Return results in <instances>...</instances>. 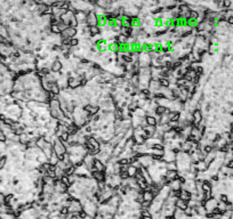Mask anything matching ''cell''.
Listing matches in <instances>:
<instances>
[{
    "mask_svg": "<svg viewBox=\"0 0 233 219\" xmlns=\"http://www.w3.org/2000/svg\"><path fill=\"white\" fill-rule=\"evenodd\" d=\"M137 62L141 67H151V63H152V58L150 56L149 53L142 52L141 54H138Z\"/></svg>",
    "mask_w": 233,
    "mask_h": 219,
    "instance_id": "cell-1",
    "label": "cell"
},
{
    "mask_svg": "<svg viewBox=\"0 0 233 219\" xmlns=\"http://www.w3.org/2000/svg\"><path fill=\"white\" fill-rule=\"evenodd\" d=\"M192 116H193L192 127L198 128L199 126H200V123L203 121V114H202V111H201L200 108H195V110L192 112Z\"/></svg>",
    "mask_w": 233,
    "mask_h": 219,
    "instance_id": "cell-2",
    "label": "cell"
},
{
    "mask_svg": "<svg viewBox=\"0 0 233 219\" xmlns=\"http://www.w3.org/2000/svg\"><path fill=\"white\" fill-rule=\"evenodd\" d=\"M63 67H64L63 62L61 61L60 58H56V60H54V61L52 62L49 70H50V72H53V73H60V72H62Z\"/></svg>",
    "mask_w": 233,
    "mask_h": 219,
    "instance_id": "cell-3",
    "label": "cell"
},
{
    "mask_svg": "<svg viewBox=\"0 0 233 219\" xmlns=\"http://www.w3.org/2000/svg\"><path fill=\"white\" fill-rule=\"evenodd\" d=\"M68 208H69L70 213H80L81 211L84 210L82 209V203L79 201V200H77V199L72 202Z\"/></svg>",
    "mask_w": 233,
    "mask_h": 219,
    "instance_id": "cell-4",
    "label": "cell"
},
{
    "mask_svg": "<svg viewBox=\"0 0 233 219\" xmlns=\"http://www.w3.org/2000/svg\"><path fill=\"white\" fill-rule=\"evenodd\" d=\"M78 30L74 27H66L62 33H61V38L63 39H72L74 37H77Z\"/></svg>",
    "mask_w": 233,
    "mask_h": 219,
    "instance_id": "cell-5",
    "label": "cell"
},
{
    "mask_svg": "<svg viewBox=\"0 0 233 219\" xmlns=\"http://www.w3.org/2000/svg\"><path fill=\"white\" fill-rule=\"evenodd\" d=\"M97 15L94 13V10L89 11L87 14V18H86V24L87 27H97Z\"/></svg>",
    "mask_w": 233,
    "mask_h": 219,
    "instance_id": "cell-6",
    "label": "cell"
},
{
    "mask_svg": "<svg viewBox=\"0 0 233 219\" xmlns=\"http://www.w3.org/2000/svg\"><path fill=\"white\" fill-rule=\"evenodd\" d=\"M160 89H161V86L159 83V80L151 79L150 83H149V90L151 91V94L154 95L157 93H160Z\"/></svg>",
    "mask_w": 233,
    "mask_h": 219,
    "instance_id": "cell-7",
    "label": "cell"
},
{
    "mask_svg": "<svg viewBox=\"0 0 233 219\" xmlns=\"http://www.w3.org/2000/svg\"><path fill=\"white\" fill-rule=\"evenodd\" d=\"M176 155L173 152V149H164V161L166 163L168 162H175L176 161Z\"/></svg>",
    "mask_w": 233,
    "mask_h": 219,
    "instance_id": "cell-8",
    "label": "cell"
},
{
    "mask_svg": "<svg viewBox=\"0 0 233 219\" xmlns=\"http://www.w3.org/2000/svg\"><path fill=\"white\" fill-rule=\"evenodd\" d=\"M217 203H218V200H216L215 197H211L203 203V207H205L207 212H211L217 207Z\"/></svg>",
    "mask_w": 233,
    "mask_h": 219,
    "instance_id": "cell-9",
    "label": "cell"
},
{
    "mask_svg": "<svg viewBox=\"0 0 233 219\" xmlns=\"http://www.w3.org/2000/svg\"><path fill=\"white\" fill-rule=\"evenodd\" d=\"M94 161H95V157L92 155V154H87L86 157L84 158V166L86 167L89 171L93 170V167H94Z\"/></svg>",
    "mask_w": 233,
    "mask_h": 219,
    "instance_id": "cell-10",
    "label": "cell"
},
{
    "mask_svg": "<svg viewBox=\"0 0 233 219\" xmlns=\"http://www.w3.org/2000/svg\"><path fill=\"white\" fill-rule=\"evenodd\" d=\"M92 171H100V172H105V164L101 160L95 158V161H94V167H93V170ZM90 171V172H92Z\"/></svg>",
    "mask_w": 233,
    "mask_h": 219,
    "instance_id": "cell-11",
    "label": "cell"
},
{
    "mask_svg": "<svg viewBox=\"0 0 233 219\" xmlns=\"http://www.w3.org/2000/svg\"><path fill=\"white\" fill-rule=\"evenodd\" d=\"M192 149H193V143L192 141H190V140H184L183 143H182V152L183 153H186V154H190L191 151H192Z\"/></svg>",
    "mask_w": 233,
    "mask_h": 219,
    "instance_id": "cell-12",
    "label": "cell"
},
{
    "mask_svg": "<svg viewBox=\"0 0 233 219\" xmlns=\"http://www.w3.org/2000/svg\"><path fill=\"white\" fill-rule=\"evenodd\" d=\"M145 122L147 127H157L158 126V119L155 115H146L145 116Z\"/></svg>",
    "mask_w": 233,
    "mask_h": 219,
    "instance_id": "cell-13",
    "label": "cell"
},
{
    "mask_svg": "<svg viewBox=\"0 0 233 219\" xmlns=\"http://www.w3.org/2000/svg\"><path fill=\"white\" fill-rule=\"evenodd\" d=\"M213 185L209 179H206L202 182V192L203 193H213Z\"/></svg>",
    "mask_w": 233,
    "mask_h": 219,
    "instance_id": "cell-14",
    "label": "cell"
},
{
    "mask_svg": "<svg viewBox=\"0 0 233 219\" xmlns=\"http://www.w3.org/2000/svg\"><path fill=\"white\" fill-rule=\"evenodd\" d=\"M191 197H192V194H191L190 192H188V191H185V190L182 188L181 192H180V195H178V199H181L182 201H184V202H189L191 200Z\"/></svg>",
    "mask_w": 233,
    "mask_h": 219,
    "instance_id": "cell-15",
    "label": "cell"
},
{
    "mask_svg": "<svg viewBox=\"0 0 233 219\" xmlns=\"http://www.w3.org/2000/svg\"><path fill=\"white\" fill-rule=\"evenodd\" d=\"M168 186H169V188H170L173 192H177V191H181V190H182V184H181V182H180L178 179L170 182Z\"/></svg>",
    "mask_w": 233,
    "mask_h": 219,
    "instance_id": "cell-16",
    "label": "cell"
},
{
    "mask_svg": "<svg viewBox=\"0 0 233 219\" xmlns=\"http://www.w3.org/2000/svg\"><path fill=\"white\" fill-rule=\"evenodd\" d=\"M166 177H167V179L169 180V182H173V180H176V179H178V177H180V174H178V171H172V170H167V172H166Z\"/></svg>",
    "mask_w": 233,
    "mask_h": 219,
    "instance_id": "cell-17",
    "label": "cell"
},
{
    "mask_svg": "<svg viewBox=\"0 0 233 219\" xmlns=\"http://www.w3.org/2000/svg\"><path fill=\"white\" fill-rule=\"evenodd\" d=\"M175 207H176V209H180V210H182V211H185L188 208H189L188 202L182 201L181 199H177V200L175 201Z\"/></svg>",
    "mask_w": 233,
    "mask_h": 219,
    "instance_id": "cell-18",
    "label": "cell"
},
{
    "mask_svg": "<svg viewBox=\"0 0 233 219\" xmlns=\"http://www.w3.org/2000/svg\"><path fill=\"white\" fill-rule=\"evenodd\" d=\"M169 121H175V122H180L181 120V112H176V111H170V113L168 114Z\"/></svg>",
    "mask_w": 233,
    "mask_h": 219,
    "instance_id": "cell-19",
    "label": "cell"
},
{
    "mask_svg": "<svg viewBox=\"0 0 233 219\" xmlns=\"http://www.w3.org/2000/svg\"><path fill=\"white\" fill-rule=\"evenodd\" d=\"M155 196L153 195V193L151 192V191H144L143 192V200L145 202H152L154 201Z\"/></svg>",
    "mask_w": 233,
    "mask_h": 219,
    "instance_id": "cell-20",
    "label": "cell"
},
{
    "mask_svg": "<svg viewBox=\"0 0 233 219\" xmlns=\"http://www.w3.org/2000/svg\"><path fill=\"white\" fill-rule=\"evenodd\" d=\"M130 27L135 29V27H142V23H141V18L138 16H133L130 18Z\"/></svg>",
    "mask_w": 233,
    "mask_h": 219,
    "instance_id": "cell-21",
    "label": "cell"
},
{
    "mask_svg": "<svg viewBox=\"0 0 233 219\" xmlns=\"http://www.w3.org/2000/svg\"><path fill=\"white\" fill-rule=\"evenodd\" d=\"M88 30H89V35H90V38L101 34V29L98 27H88Z\"/></svg>",
    "mask_w": 233,
    "mask_h": 219,
    "instance_id": "cell-22",
    "label": "cell"
},
{
    "mask_svg": "<svg viewBox=\"0 0 233 219\" xmlns=\"http://www.w3.org/2000/svg\"><path fill=\"white\" fill-rule=\"evenodd\" d=\"M138 172V169L134 166H128L127 168V174L129 176V178H135L136 174Z\"/></svg>",
    "mask_w": 233,
    "mask_h": 219,
    "instance_id": "cell-23",
    "label": "cell"
},
{
    "mask_svg": "<svg viewBox=\"0 0 233 219\" xmlns=\"http://www.w3.org/2000/svg\"><path fill=\"white\" fill-rule=\"evenodd\" d=\"M159 83H160L161 88H166V89H169L170 88V81H169V79H167V78H160L159 79Z\"/></svg>",
    "mask_w": 233,
    "mask_h": 219,
    "instance_id": "cell-24",
    "label": "cell"
},
{
    "mask_svg": "<svg viewBox=\"0 0 233 219\" xmlns=\"http://www.w3.org/2000/svg\"><path fill=\"white\" fill-rule=\"evenodd\" d=\"M58 139L62 141V143H64V144H66L68 141H69V139H70V134L68 131H64V132H62L60 136L57 137Z\"/></svg>",
    "mask_w": 233,
    "mask_h": 219,
    "instance_id": "cell-25",
    "label": "cell"
},
{
    "mask_svg": "<svg viewBox=\"0 0 233 219\" xmlns=\"http://www.w3.org/2000/svg\"><path fill=\"white\" fill-rule=\"evenodd\" d=\"M118 49H119V44L118 42H110L109 44V52L112 54H117L118 53Z\"/></svg>",
    "mask_w": 233,
    "mask_h": 219,
    "instance_id": "cell-26",
    "label": "cell"
},
{
    "mask_svg": "<svg viewBox=\"0 0 233 219\" xmlns=\"http://www.w3.org/2000/svg\"><path fill=\"white\" fill-rule=\"evenodd\" d=\"M166 169L167 170H172V171H178V167H177L176 161L175 162H168V163H166Z\"/></svg>",
    "mask_w": 233,
    "mask_h": 219,
    "instance_id": "cell-27",
    "label": "cell"
},
{
    "mask_svg": "<svg viewBox=\"0 0 233 219\" xmlns=\"http://www.w3.org/2000/svg\"><path fill=\"white\" fill-rule=\"evenodd\" d=\"M58 162H60V160H58L57 155H56L55 153H53L52 157L48 159V163H49V164H52V166H57V164H58Z\"/></svg>",
    "mask_w": 233,
    "mask_h": 219,
    "instance_id": "cell-28",
    "label": "cell"
},
{
    "mask_svg": "<svg viewBox=\"0 0 233 219\" xmlns=\"http://www.w3.org/2000/svg\"><path fill=\"white\" fill-rule=\"evenodd\" d=\"M80 45V39L74 37L72 39H70V48H76V47H79Z\"/></svg>",
    "mask_w": 233,
    "mask_h": 219,
    "instance_id": "cell-29",
    "label": "cell"
},
{
    "mask_svg": "<svg viewBox=\"0 0 233 219\" xmlns=\"http://www.w3.org/2000/svg\"><path fill=\"white\" fill-rule=\"evenodd\" d=\"M50 91H52L54 95H56V96H60L61 95V91H62V89L58 87V85L55 82L54 85L52 86V89H50Z\"/></svg>",
    "mask_w": 233,
    "mask_h": 219,
    "instance_id": "cell-30",
    "label": "cell"
},
{
    "mask_svg": "<svg viewBox=\"0 0 233 219\" xmlns=\"http://www.w3.org/2000/svg\"><path fill=\"white\" fill-rule=\"evenodd\" d=\"M74 174H76V167L74 166H71L70 168L64 170V175L68 176V177H71V176H73Z\"/></svg>",
    "mask_w": 233,
    "mask_h": 219,
    "instance_id": "cell-31",
    "label": "cell"
},
{
    "mask_svg": "<svg viewBox=\"0 0 233 219\" xmlns=\"http://www.w3.org/2000/svg\"><path fill=\"white\" fill-rule=\"evenodd\" d=\"M60 182L62 183V184H64L68 188H70L71 187V183H70V178L68 177V176H63V177H61L60 178Z\"/></svg>",
    "mask_w": 233,
    "mask_h": 219,
    "instance_id": "cell-32",
    "label": "cell"
},
{
    "mask_svg": "<svg viewBox=\"0 0 233 219\" xmlns=\"http://www.w3.org/2000/svg\"><path fill=\"white\" fill-rule=\"evenodd\" d=\"M232 5L233 1H231V0H223V9H230L232 7Z\"/></svg>",
    "mask_w": 233,
    "mask_h": 219,
    "instance_id": "cell-33",
    "label": "cell"
},
{
    "mask_svg": "<svg viewBox=\"0 0 233 219\" xmlns=\"http://www.w3.org/2000/svg\"><path fill=\"white\" fill-rule=\"evenodd\" d=\"M0 141H2V143H6L7 141V136L1 131V130H0Z\"/></svg>",
    "mask_w": 233,
    "mask_h": 219,
    "instance_id": "cell-34",
    "label": "cell"
},
{
    "mask_svg": "<svg viewBox=\"0 0 233 219\" xmlns=\"http://www.w3.org/2000/svg\"><path fill=\"white\" fill-rule=\"evenodd\" d=\"M229 132H231L233 135V122L230 123V126H229Z\"/></svg>",
    "mask_w": 233,
    "mask_h": 219,
    "instance_id": "cell-35",
    "label": "cell"
},
{
    "mask_svg": "<svg viewBox=\"0 0 233 219\" xmlns=\"http://www.w3.org/2000/svg\"><path fill=\"white\" fill-rule=\"evenodd\" d=\"M231 147H232V149H233V141H232V143H231Z\"/></svg>",
    "mask_w": 233,
    "mask_h": 219,
    "instance_id": "cell-36",
    "label": "cell"
},
{
    "mask_svg": "<svg viewBox=\"0 0 233 219\" xmlns=\"http://www.w3.org/2000/svg\"><path fill=\"white\" fill-rule=\"evenodd\" d=\"M232 155H233V149H232Z\"/></svg>",
    "mask_w": 233,
    "mask_h": 219,
    "instance_id": "cell-37",
    "label": "cell"
}]
</instances>
